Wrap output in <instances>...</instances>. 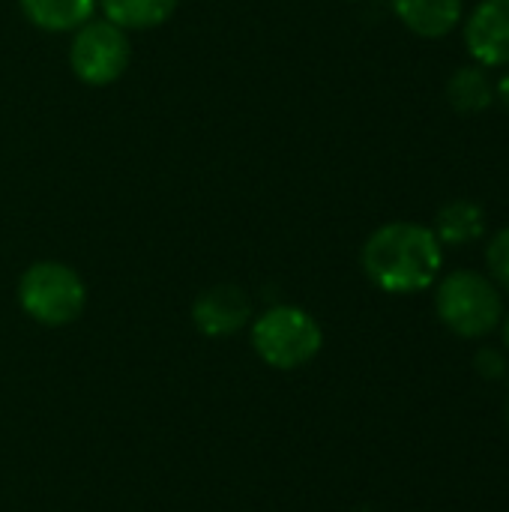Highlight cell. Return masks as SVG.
Wrapping results in <instances>:
<instances>
[{
	"label": "cell",
	"mask_w": 509,
	"mask_h": 512,
	"mask_svg": "<svg viewBox=\"0 0 509 512\" xmlns=\"http://www.w3.org/2000/svg\"><path fill=\"white\" fill-rule=\"evenodd\" d=\"M363 273L387 294H417L435 285L444 246L432 228L417 222H387L363 243Z\"/></svg>",
	"instance_id": "obj_1"
},
{
	"label": "cell",
	"mask_w": 509,
	"mask_h": 512,
	"mask_svg": "<svg viewBox=\"0 0 509 512\" xmlns=\"http://www.w3.org/2000/svg\"><path fill=\"white\" fill-rule=\"evenodd\" d=\"M435 309L447 330L462 339H483L495 333L504 318V300L495 282L477 270H456L438 282Z\"/></svg>",
	"instance_id": "obj_2"
},
{
	"label": "cell",
	"mask_w": 509,
	"mask_h": 512,
	"mask_svg": "<svg viewBox=\"0 0 509 512\" xmlns=\"http://www.w3.org/2000/svg\"><path fill=\"white\" fill-rule=\"evenodd\" d=\"M324 330L300 306H270L264 315L252 324V348L255 354L279 372H294L306 363H312L321 354Z\"/></svg>",
	"instance_id": "obj_3"
},
{
	"label": "cell",
	"mask_w": 509,
	"mask_h": 512,
	"mask_svg": "<svg viewBox=\"0 0 509 512\" xmlns=\"http://www.w3.org/2000/svg\"><path fill=\"white\" fill-rule=\"evenodd\" d=\"M18 306L42 327H66L81 318L87 285L63 261H36L18 279Z\"/></svg>",
	"instance_id": "obj_4"
},
{
	"label": "cell",
	"mask_w": 509,
	"mask_h": 512,
	"mask_svg": "<svg viewBox=\"0 0 509 512\" xmlns=\"http://www.w3.org/2000/svg\"><path fill=\"white\" fill-rule=\"evenodd\" d=\"M132 60L129 33L108 18H90L81 24L69 45V66L87 87H108L123 78Z\"/></svg>",
	"instance_id": "obj_5"
},
{
	"label": "cell",
	"mask_w": 509,
	"mask_h": 512,
	"mask_svg": "<svg viewBox=\"0 0 509 512\" xmlns=\"http://www.w3.org/2000/svg\"><path fill=\"white\" fill-rule=\"evenodd\" d=\"M252 318V303L237 285H213L192 303V324L210 339H228L240 333Z\"/></svg>",
	"instance_id": "obj_6"
},
{
	"label": "cell",
	"mask_w": 509,
	"mask_h": 512,
	"mask_svg": "<svg viewBox=\"0 0 509 512\" xmlns=\"http://www.w3.org/2000/svg\"><path fill=\"white\" fill-rule=\"evenodd\" d=\"M465 42L480 66H509V0H480L465 24Z\"/></svg>",
	"instance_id": "obj_7"
},
{
	"label": "cell",
	"mask_w": 509,
	"mask_h": 512,
	"mask_svg": "<svg viewBox=\"0 0 509 512\" xmlns=\"http://www.w3.org/2000/svg\"><path fill=\"white\" fill-rule=\"evenodd\" d=\"M390 6L411 33L426 39L447 36L465 12L462 0H390Z\"/></svg>",
	"instance_id": "obj_8"
},
{
	"label": "cell",
	"mask_w": 509,
	"mask_h": 512,
	"mask_svg": "<svg viewBox=\"0 0 509 512\" xmlns=\"http://www.w3.org/2000/svg\"><path fill=\"white\" fill-rule=\"evenodd\" d=\"M21 15L45 33H75L96 18L99 0H18Z\"/></svg>",
	"instance_id": "obj_9"
},
{
	"label": "cell",
	"mask_w": 509,
	"mask_h": 512,
	"mask_svg": "<svg viewBox=\"0 0 509 512\" xmlns=\"http://www.w3.org/2000/svg\"><path fill=\"white\" fill-rule=\"evenodd\" d=\"M432 231L441 240V246H468L486 234V213L480 204L459 198L438 210Z\"/></svg>",
	"instance_id": "obj_10"
},
{
	"label": "cell",
	"mask_w": 509,
	"mask_h": 512,
	"mask_svg": "<svg viewBox=\"0 0 509 512\" xmlns=\"http://www.w3.org/2000/svg\"><path fill=\"white\" fill-rule=\"evenodd\" d=\"M102 18H108L111 24H117L120 30H153L159 24H165L174 9L177 0H99Z\"/></svg>",
	"instance_id": "obj_11"
},
{
	"label": "cell",
	"mask_w": 509,
	"mask_h": 512,
	"mask_svg": "<svg viewBox=\"0 0 509 512\" xmlns=\"http://www.w3.org/2000/svg\"><path fill=\"white\" fill-rule=\"evenodd\" d=\"M447 99L462 114H480L495 102V81L486 66H462L447 81Z\"/></svg>",
	"instance_id": "obj_12"
},
{
	"label": "cell",
	"mask_w": 509,
	"mask_h": 512,
	"mask_svg": "<svg viewBox=\"0 0 509 512\" xmlns=\"http://www.w3.org/2000/svg\"><path fill=\"white\" fill-rule=\"evenodd\" d=\"M486 261H489V270H492L495 282L504 285L509 291V228H501V231L489 240Z\"/></svg>",
	"instance_id": "obj_13"
},
{
	"label": "cell",
	"mask_w": 509,
	"mask_h": 512,
	"mask_svg": "<svg viewBox=\"0 0 509 512\" xmlns=\"http://www.w3.org/2000/svg\"><path fill=\"white\" fill-rule=\"evenodd\" d=\"M474 369L486 378V381H501L507 375V360L501 351L495 348H480L474 357Z\"/></svg>",
	"instance_id": "obj_14"
},
{
	"label": "cell",
	"mask_w": 509,
	"mask_h": 512,
	"mask_svg": "<svg viewBox=\"0 0 509 512\" xmlns=\"http://www.w3.org/2000/svg\"><path fill=\"white\" fill-rule=\"evenodd\" d=\"M495 99H501V105L509 111V72L498 78V84H495Z\"/></svg>",
	"instance_id": "obj_15"
},
{
	"label": "cell",
	"mask_w": 509,
	"mask_h": 512,
	"mask_svg": "<svg viewBox=\"0 0 509 512\" xmlns=\"http://www.w3.org/2000/svg\"><path fill=\"white\" fill-rule=\"evenodd\" d=\"M501 333H504V345H507V351H509V315L501 321Z\"/></svg>",
	"instance_id": "obj_16"
},
{
	"label": "cell",
	"mask_w": 509,
	"mask_h": 512,
	"mask_svg": "<svg viewBox=\"0 0 509 512\" xmlns=\"http://www.w3.org/2000/svg\"><path fill=\"white\" fill-rule=\"evenodd\" d=\"M504 417H507V426H509V393H507V405H504Z\"/></svg>",
	"instance_id": "obj_17"
}]
</instances>
